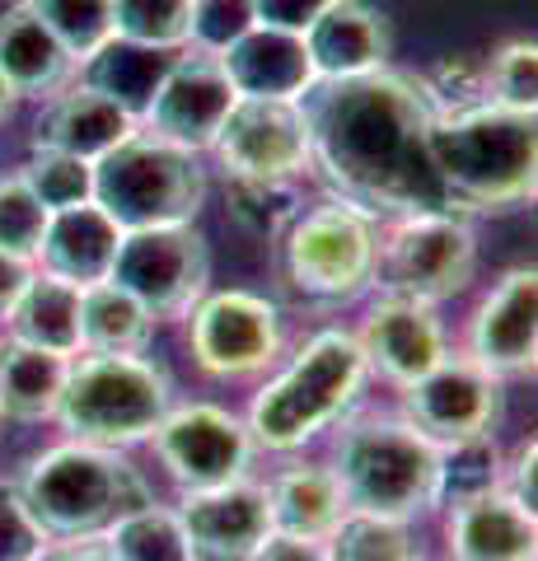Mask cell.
I'll list each match as a JSON object with an SVG mask.
<instances>
[{
    "instance_id": "cell-1",
    "label": "cell",
    "mask_w": 538,
    "mask_h": 561,
    "mask_svg": "<svg viewBox=\"0 0 538 561\" xmlns=\"http://www.w3.org/2000/svg\"><path fill=\"white\" fill-rule=\"evenodd\" d=\"M300 113L309 169H319L333 202L366 220L463 216L431 160L436 108L416 76L385 66L356 80H319L300 99Z\"/></svg>"
},
{
    "instance_id": "cell-25",
    "label": "cell",
    "mask_w": 538,
    "mask_h": 561,
    "mask_svg": "<svg viewBox=\"0 0 538 561\" xmlns=\"http://www.w3.org/2000/svg\"><path fill=\"white\" fill-rule=\"evenodd\" d=\"M267 505H272V534L305 538V542H328V534H333L346 515L337 472L319 468V463L276 472L267 482Z\"/></svg>"
},
{
    "instance_id": "cell-16",
    "label": "cell",
    "mask_w": 538,
    "mask_h": 561,
    "mask_svg": "<svg viewBox=\"0 0 538 561\" xmlns=\"http://www.w3.org/2000/svg\"><path fill=\"white\" fill-rule=\"evenodd\" d=\"M179 524L197 561H249L272 538L267 486L239 478L211 491H183Z\"/></svg>"
},
{
    "instance_id": "cell-3",
    "label": "cell",
    "mask_w": 538,
    "mask_h": 561,
    "mask_svg": "<svg viewBox=\"0 0 538 561\" xmlns=\"http://www.w3.org/2000/svg\"><path fill=\"white\" fill-rule=\"evenodd\" d=\"M20 501L47 538H103L123 515L150 505V486L117 449L66 440L20 478Z\"/></svg>"
},
{
    "instance_id": "cell-33",
    "label": "cell",
    "mask_w": 538,
    "mask_h": 561,
    "mask_svg": "<svg viewBox=\"0 0 538 561\" xmlns=\"http://www.w3.org/2000/svg\"><path fill=\"white\" fill-rule=\"evenodd\" d=\"M24 5L66 47L71 66H84L103 43H113V0H24Z\"/></svg>"
},
{
    "instance_id": "cell-45",
    "label": "cell",
    "mask_w": 538,
    "mask_h": 561,
    "mask_svg": "<svg viewBox=\"0 0 538 561\" xmlns=\"http://www.w3.org/2000/svg\"><path fill=\"white\" fill-rule=\"evenodd\" d=\"M249 561H328V548H323V542H305V538L272 534Z\"/></svg>"
},
{
    "instance_id": "cell-39",
    "label": "cell",
    "mask_w": 538,
    "mask_h": 561,
    "mask_svg": "<svg viewBox=\"0 0 538 561\" xmlns=\"http://www.w3.org/2000/svg\"><path fill=\"white\" fill-rule=\"evenodd\" d=\"M422 90L431 99V108H436V117H449V113H468L478 103H488V76L468 57H449L422 80Z\"/></svg>"
},
{
    "instance_id": "cell-35",
    "label": "cell",
    "mask_w": 538,
    "mask_h": 561,
    "mask_svg": "<svg viewBox=\"0 0 538 561\" xmlns=\"http://www.w3.org/2000/svg\"><path fill=\"white\" fill-rule=\"evenodd\" d=\"M225 206L244 234L282 239L286 225L300 216V192H295V183L272 179H225Z\"/></svg>"
},
{
    "instance_id": "cell-22",
    "label": "cell",
    "mask_w": 538,
    "mask_h": 561,
    "mask_svg": "<svg viewBox=\"0 0 538 561\" xmlns=\"http://www.w3.org/2000/svg\"><path fill=\"white\" fill-rule=\"evenodd\" d=\"M117 249H123V230H117L94 202H84L71 210H51L38 257H43L47 276L71 280V286L84 290V286H99V280L113 276Z\"/></svg>"
},
{
    "instance_id": "cell-40",
    "label": "cell",
    "mask_w": 538,
    "mask_h": 561,
    "mask_svg": "<svg viewBox=\"0 0 538 561\" xmlns=\"http://www.w3.org/2000/svg\"><path fill=\"white\" fill-rule=\"evenodd\" d=\"M253 24V0H193V38H187V47L220 57Z\"/></svg>"
},
{
    "instance_id": "cell-6",
    "label": "cell",
    "mask_w": 538,
    "mask_h": 561,
    "mask_svg": "<svg viewBox=\"0 0 538 561\" xmlns=\"http://www.w3.org/2000/svg\"><path fill=\"white\" fill-rule=\"evenodd\" d=\"M206 202V169L169 140L136 131L103 160H94V206L123 234L193 225Z\"/></svg>"
},
{
    "instance_id": "cell-24",
    "label": "cell",
    "mask_w": 538,
    "mask_h": 561,
    "mask_svg": "<svg viewBox=\"0 0 538 561\" xmlns=\"http://www.w3.org/2000/svg\"><path fill=\"white\" fill-rule=\"evenodd\" d=\"M71 57L24 0L0 10V76L20 99H51L71 80Z\"/></svg>"
},
{
    "instance_id": "cell-26",
    "label": "cell",
    "mask_w": 538,
    "mask_h": 561,
    "mask_svg": "<svg viewBox=\"0 0 538 561\" xmlns=\"http://www.w3.org/2000/svg\"><path fill=\"white\" fill-rule=\"evenodd\" d=\"M10 342L57 351V356H76L80 351V286L57 276H33L20 305L10 309Z\"/></svg>"
},
{
    "instance_id": "cell-12",
    "label": "cell",
    "mask_w": 538,
    "mask_h": 561,
    "mask_svg": "<svg viewBox=\"0 0 538 561\" xmlns=\"http://www.w3.org/2000/svg\"><path fill=\"white\" fill-rule=\"evenodd\" d=\"M187 342L206 375L244 379L282 356V313L263 295L216 290L187 309Z\"/></svg>"
},
{
    "instance_id": "cell-15",
    "label": "cell",
    "mask_w": 538,
    "mask_h": 561,
    "mask_svg": "<svg viewBox=\"0 0 538 561\" xmlns=\"http://www.w3.org/2000/svg\"><path fill=\"white\" fill-rule=\"evenodd\" d=\"M234 99L239 94L230 76H225L220 57L193 47L169 61L141 122L150 127L154 140H169V146H179L187 154H202V150H211L216 131L225 127V117L234 108Z\"/></svg>"
},
{
    "instance_id": "cell-42",
    "label": "cell",
    "mask_w": 538,
    "mask_h": 561,
    "mask_svg": "<svg viewBox=\"0 0 538 561\" xmlns=\"http://www.w3.org/2000/svg\"><path fill=\"white\" fill-rule=\"evenodd\" d=\"M333 0H253V20L263 28H286V33H305Z\"/></svg>"
},
{
    "instance_id": "cell-10",
    "label": "cell",
    "mask_w": 538,
    "mask_h": 561,
    "mask_svg": "<svg viewBox=\"0 0 538 561\" xmlns=\"http://www.w3.org/2000/svg\"><path fill=\"white\" fill-rule=\"evenodd\" d=\"M113 286L136 295L150 319H179L206 295L211 280V249L197 225H164V230L123 234L113 262Z\"/></svg>"
},
{
    "instance_id": "cell-13",
    "label": "cell",
    "mask_w": 538,
    "mask_h": 561,
    "mask_svg": "<svg viewBox=\"0 0 538 561\" xmlns=\"http://www.w3.org/2000/svg\"><path fill=\"white\" fill-rule=\"evenodd\" d=\"M154 454L169 468V478L183 491L230 486L253 463V435L234 412L193 402V408H169L164 421L150 431Z\"/></svg>"
},
{
    "instance_id": "cell-2",
    "label": "cell",
    "mask_w": 538,
    "mask_h": 561,
    "mask_svg": "<svg viewBox=\"0 0 538 561\" xmlns=\"http://www.w3.org/2000/svg\"><path fill=\"white\" fill-rule=\"evenodd\" d=\"M431 160H436L459 210H511L534 197V164H538L534 113L478 103L468 113L436 117Z\"/></svg>"
},
{
    "instance_id": "cell-8",
    "label": "cell",
    "mask_w": 538,
    "mask_h": 561,
    "mask_svg": "<svg viewBox=\"0 0 538 561\" xmlns=\"http://www.w3.org/2000/svg\"><path fill=\"white\" fill-rule=\"evenodd\" d=\"M375 220L328 202L300 210L282 230V280L309 305H346L375 280Z\"/></svg>"
},
{
    "instance_id": "cell-11",
    "label": "cell",
    "mask_w": 538,
    "mask_h": 561,
    "mask_svg": "<svg viewBox=\"0 0 538 561\" xmlns=\"http://www.w3.org/2000/svg\"><path fill=\"white\" fill-rule=\"evenodd\" d=\"M501 412H506L501 379L468 356L463 360L445 356L431 375L403 389V421L416 435H426L436 449L463 440H496Z\"/></svg>"
},
{
    "instance_id": "cell-18",
    "label": "cell",
    "mask_w": 538,
    "mask_h": 561,
    "mask_svg": "<svg viewBox=\"0 0 538 561\" xmlns=\"http://www.w3.org/2000/svg\"><path fill=\"white\" fill-rule=\"evenodd\" d=\"M356 342L370 370H379L398 389H408L445 360V328L436 319V305L408 300V295H385L366 313Z\"/></svg>"
},
{
    "instance_id": "cell-46",
    "label": "cell",
    "mask_w": 538,
    "mask_h": 561,
    "mask_svg": "<svg viewBox=\"0 0 538 561\" xmlns=\"http://www.w3.org/2000/svg\"><path fill=\"white\" fill-rule=\"evenodd\" d=\"M33 561H117L103 538H66V542H47Z\"/></svg>"
},
{
    "instance_id": "cell-41",
    "label": "cell",
    "mask_w": 538,
    "mask_h": 561,
    "mask_svg": "<svg viewBox=\"0 0 538 561\" xmlns=\"http://www.w3.org/2000/svg\"><path fill=\"white\" fill-rule=\"evenodd\" d=\"M47 534L33 524V515L24 511L20 491L0 486V561H33L47 548Z\"/></svg>"
},
{
    "instance_id": "cell-9",
    "label": "cell",
    "mask_w": 538,
    "mask_h": 561,
    "mask_svg": "<svg viewBox=\"0 0 538 561\" xmlns=\"http://www.w3.org/2000/svg\"><path fill=\"white\" fill-rule=\"evenodd\" d=\"M478 272V239L463 216H408L379 243L375 276L385 295H408L422 305L455 300L473 286Z\"/></svg>"
},
{
    "instance_id": "cell-21",
    "label": "cell",
    "mask_w": 538,
    "mask_h": 561,
    "mask_svg": "<svg viewBox=\"0 0 538 561\" xmlns=\"http://www.w3.org/2000/svg\"><path fill=\"white\" fill-rule=\"evenodd\" d=\"M131 136H136V117L117 108L113 99H103L99 90H90L84 80L51 94L38 122H33V150H61L90 164Z\"/></svg>"
},
{
    "instance_id": "cell-44",
    "label": "cell",
    "mask_w": 538,
    "mask_h": 561,
    "mask_svg": "<svg viewBox=\"0 0 538 561\" xmlns=\"http://www.w3.org/2000/svg\"><path fill=\"white\" fill-rule=\"evenodd\" d=\"M33 280V262L14 257V253H0V323L10 319V309L20 305V295L28 290Z\"/></svg>"
},
{
    "instance_id": "cell-27",
    "label": "cell",
    "mask_w": 538,
    "mask_h": 561,
    "mask_svg": "<svg viewBox=\"0 0 538 561\" xmlns=\"http://www.w3.org/2000/svg\"><path fill=\"white\" fill-rule=\"evenodd\" d=\"M154 332L150 309L113 280L80 290V351L90 356H141Z\"/></svg>"
},
{
    "instance_id": "cell-36",
    "label": "cell",
    "mask_w": 538,
    "mask_h": 561,
    "mask_svg": "<svg viewBox=\"0 0 538 561\" xmlns=\"http://www.w3.org/2000/svg\"><path fill=\"white\" fill-rule=\"evenodd\" d=\"M20 179L43 202V210H71V206L94 202V164L76 160V154L33 150L20 169Z\"/></svg>"
},
{
    "instance_id": "cell-31",
    "label": "cell",
    "mask_w": 538,
    "mask_h": 561,
    "mask_svg": "<svg viewBox=\"0 0 538 561\" xmlns=\"http://www.w3.org/2000/svg\"><path fill=\"white\" fill-rule=\"evenodd\" d=\"M103 542H108V552L117 561H197L193 548H187L179 515L154 501L117 519L113 529L103 534Z\"/></svg>"
},
{
    "instance_id": "cell-4",
    "label": "cell",
    "mask_w": 538,
    "mask_h": 561,
    "mask_svg": "<svg viewBox=\"0 0 538 561\" xmlns=\"http://www.w3.org/2000/svg\"><path fill=\"white\" fill-rule=\"evenodd\" d=\"M370 365L360 356V342L342 328L314 332L295 360L276 379H267L253 393L249 408V435L263 449H300L319 431H328L333 421L346 416V408L360 398Z\"/></svg>"
},
{
    "instance_id": "cell-23",
    "label": "cell",
    "mask_w": 538,
    "mask_h": 561,
    "mask_svg": "<svg viewBox=\"0 0 538 561\" xmlns=\"http://www.w3.org/2000/svg\"><path fill=\"white\" fill-rule=\"evenodd\" d=\"M449 561H538V529L506 491L455 505L445 515Z\"/></svg>"
},
{
    "instance_id": "cell-32",
    "label": "cell",
    "mask_w": 538,
    "mask_h": 561,
    "mask_svg": "<svg viewBox=\"0 0 538 561\" xmlns=\"http://www.w3.org/2000/svg\"><path fill=\"white\" fill-rule=\"evenodd\" d=\"M501 449L496 440H463V445H445L436 449V505L455 511L478 496L501 491Z\"/></svg>"
},
{
    "instance_id": "cell-19",
    "label": "cell",
    "mask_w": 538,
    "mask_h": 561,
    "mask_svg": "<svg viewBox=\"0 0 538 561\" xmlns=\"http://www.w3.org/2000/svg\"><path fill=\"white\" fill-rule=\"evenodd\" d=\"M220 66L230 76L239 99H272V103H300L319 84L300 33L253 24L244 38H234L220 51Z\"/></svg>"
},
{
    "instance_id": "cell-20",
    "label": "cell",
    "mask_w": 538,
    "mask_h": 561,
    "mask_svg": "<svg viewBox=\"0 0 538 561\" xmlns=\"http://www.w3.org/2000/svg\"><path fill=\"white\" fill-rule=\"evenodd\" d=\"M305 51L319 80H356L389 66V24L366 0H333L305 33Z\"/></svg>"
},
{
    "instance_id": "cell-43",
    "label": "cell",
    "mask_w": 538,
    "mask_h": 561,
    "mask_svg": "<svg viewBox=\"0 0 538 561\" xmlns=\"http://www.w3.org/2000/svg\"><path fill=\"white\" fill-rule=\"evenodd\" d=\"M534 463H538V445L534 440H525L515 449V459H511V472H501V491H506V496L519 505V511L525 515H534L538 511V486H534Z\"/></svg>"
},
{
    "instance_id": "cell-30",
    "label": "cell",
    "mask_w": 538,
    "mask_h": 561,
    "mask_svg": "<svg viewBox=\"0 0 538 561\" xmlns=\"http://www.w3.org/2000/svg\"><path fill=\"white\" fill-rule=\"evenodd\" d=\"M323 548L328 561H422V542L412 534V519H389L366 511H346Z\"/></svg>"
},
{
    "instance_id": "cell-14",
    "label": "cell",
    "mask_w": 538,
    "mask_h": 561,
    "mask_svg": "<svg viewBox=\"0 0 538 561\" xmlns=\"http://www.w3.org/2000/svg\"><path fill=\"white\" fill-rule=\"evenodd\" d=\"M225 179H272L295 183L309 169V131L300 103L234 99L230 117L211 140Z\"/></svg>"
},
{
    "instance_id": "cell-17",
    "label": "cell",
    "mask_w": 538,
    "mask_h": 561,
    "mask_svg": "<svg viewBox=\"0 0 538 561\" xmlns=\"http://www.w3.org/2000/svg\"><path fill=\"white\" fill-rule=\"evenodd\" d=\"M534 351H538V276L534 267H515L478 305L473 328H468V360L496 379H515L534 370Z\"/></svg>"
},
{
    "instance_id": "cell-34",
    "label": "cell",
    "mask_w": 538,
    "mask_h": 561,
    "mask_svg": "<svg viewBox=\"0 0 538 561\" xmlns=\"http://www.w3.org/2000/svg\"><path fill=\"white\" fill-rule=\"evenodd\" d=\"M113 38L183 51L193 38V0H113Z\"/></svg>"
},
{
    "instance_id": "cell-7",
    "label": "cell",
    "mask_w": 538,
    "mask_h": 561,
    "mask_svg": "<svg viewBox=\"0 0 538 561\" xmlns=\"http://www.w3.org/2000/svg\"><path fill=\"white\" fill-rule=\"evenodd\" d=\"M337 486L346 511L412 519L436 505V445L408 421H352L337 435Z\"/></svg>"
},
{
    "instance_id": "cell-47",
    "label": "cell",
    "mask_w": 538,
    "mask_h": 561,
    "mask_svg": "<svg viewBox=\"0 0 538 561\" xmlns=\"http://www.w3.org/2000/svg\"><path fill=\"white\" fill-rule=\"evenodd\" d=\"M14 103H20V94H14L10 84H5V76H0V122H5V117L14 113Z\"/></svg>"
},
{
    "instance_id": "cell-37",
    "label": "cell",
    "mask_w": 538,
    "mask_h": 561,
    "mask_svg": "<svg viewBox=\"0 0 538 561\" xmlns=\"http://www.w3.org/2000/svg\"><path fill=\"white\" fill-rule=\"evenodd\" d=\"M488 76V103L511 113H534V90H538V47L534 38H515L482 66Z\"/></svg>"
},
{
    "instance_id": "cell-29",
    "label": "cell",
    "mask_w": 538,
    "mask_h": 561,
    "mask_svg": "<svg viewBox=\"0 0 538 561\" xmlns=\"http://www.w3.org/2000/svg\"><path fill=\"white\" fill-rule=\"evenodd\" d=\"M169 61H173L169 51L113 38V43H103L90 61H84V84L99 90L103 99H113L117 108L141 122L146 108H150V99H154V90H160Z\"/></svg>"
},
{
    "instance_id": "cell-5",
    "label": "cell",
    "mask_w": 538,
    "mask_h": 561,
    "mask_svg": "<svg viewBox=\"0 0 538 561\" xmlns=\"http://www.w3.org/2000/svg\"><path fill=\"white\" fill-rule=\"evenodd\" d=\"M169 375L146 356H80L66 370L51 416L80 445L127 449L150 440V431L169 412Z\"/></svg>"
},
{
    "instance_id": "cell-38",
    "label": "cell",
    "mask_w": 538,
    "mask_h": 561,
    "mask_svg": "<svg viewBox=\"0 0 538 561\" xmlns=\"http://www.w3.org/2000/svg\"><path fill=\"white\" fill-rule=\"evenodd\" d=\"M47 216L51 210H43V202L24 187L20 173H5V179H0V253L33 262L38 257L43 230H47Z\"/></svg>"
},
{
    "instance_id": "cell-28",
    "label": "cell",
    "mask_w": 538,
    "mask_h": 561,
    "mask_svg": "<svg viewBox=\"0 0 538 561\" xmlns=\"http://www.w3.org/2000/svg\"><path fill=\"white\" fill-rule=\"evenodd\" d=\"M66 370H71V356L38 351L24 342H5L0 346V416L47 421L57 412Z\"/></svg>"
}]
</instances>
